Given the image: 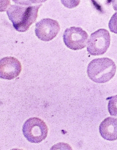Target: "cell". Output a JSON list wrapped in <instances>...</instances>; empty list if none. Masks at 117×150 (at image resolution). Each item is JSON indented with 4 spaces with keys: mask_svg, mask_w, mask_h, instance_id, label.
Wrapping results in <instances>:
<instances>
[{
    "mask_svg": "<svg viewBox=\"0 0 117 150\" xmlns=\"http://www.w3.org/2000/svg\"><path fill=\"white\" fill-rule=\"evenodd\" d=\"M41 6L42 4L27 6L13 5L8 8L6 13L16 30L26 32L36 21Z\"/></svg>",
    "mask_w": 117,
    "mask_h": 150,
    "instance_id": "1",
    "label": "cell"
},
{
    "mask_svg": "<svg viewBox=\"0 0 117 150\" xmlns=\"http://www.w3.org/2000/svg\"><path fill=\"white\" fill-rule=\"evenodd\" d=\"M116 71V64L112 59L108 57L93 60L87 69L88 77L97 83L108 82L114 77Z\"/></svg>",
    "mask_w": 117,
    "mask_h": 150,
    "instance_id": "2",
    "label": "cell"
},
{
    "mask_svg": "<svg viewBox=\"0 0 117 150\" xmlns=\"http://www.w3.org/2000/svg\"><path fill=\"white\" fill-rule=\"evenodd\" d=\"M22 132L25 137L30 142L39 143L47 137L48 128L40 118L31 117L23 125Z\"/></svg>",
    "mask_w": 117,
    "mask_h": 150,
    "instance_id": "3",
    "label": "cell"
},
{
    "mask_svg": "<svg viewBox=\"0 0 117 150\" xmlns=\"http://www.w3.org/2000/svg\"><path fill=\"white\" fill-rule=\"evenodd\" d=\"M111 36L107 30L100 29L91 34L88 41L87 51L92 56L103 55L107 51Z\"/></svg>",
    "mask_w": 117,
    "mask_h": 150,
    "instance_id": "4",
    "label": "cell"
},
{
    "mask_svg": "<svg viewBox=\"0 0 117 150\" xmlns=\"http://www.w3.org/2000/svg\"><path fill=\"white\" fill-rule=\"evenodd\" d=\"M88 35L84 30L78 27H71L64 31V42L65 46L71 50H81L88 43Z\"/></svg>",
    "mask_w": 117,
    "mask_h": 150,
    "instance_id": "5",
    "label": "cell"
},
{
    "mask_svg": "<svg viewBox=\"0 0 117 150\" xmlns=\"http://www.w3.org/2000/svg\"><path fill=\"white\" fill-rule=\"evenodd\" d=\"M60 30V26L56 20L44 18L37 23L35 25V33L40 40L49 41L57 36Z\"/></svg>",
    "mask_w": 117,
    "mask_h": 150,
    "instance_id": "6",
    "label": "cell"
},
{
    "mask_svg": "<svg viewBox=\"0 0 117 150\" xmlns=\"http://www.w3.org/2000/svg\"><path fill=\"white\" fill-rule=\"evenodd\" d=\"M22 69L18 59L13 57H4L0 61V77L6 80H12L18 77Z\"/></svg>",
    "mask_w": 117,
    "mask_h": 150,
    "instance_id": "7",
    "label": "cell"
},
{
    "mask_svg": "<svg viewBox=\"0 0 117 150\" xmlns=\"http://www.w3.org/2000/svg\"><path fill=\"white\" fill-rule=\"evenodd\" d=\"M99 132L105 139L114 141L117 139V118L106 117L99 126Z\"/></svg>",
    "mask_w": 117,
    "mask_h": 150,
    "instance_id": "8",
    "label": "cell"
},
{
    "mask_svg": "<svg viewBox=\"0 0 117 150\" xmlns=\"http://www.w3.org/2000/svg\"><path fill=\"white\" fill-rule=\"evenodd\" d=\"M108 110L109 113L113 116L117 117V95L108 98Z\"/></svg>",
    "mask_w": 117,
    "mask_h": 150,
    "instance_id": "9",
    "label": "cell"
},
{
    "mask_svg": "<svg viewBox=\"0 0 117 150\" xmlns=\"http://www.w3.org/2000/svg\"><path fill=\"white\" fill-rule=\"evenodd\" d=\"M109 29L111 32L117 34V12L113 14L109 23Z\"/></svg>",
    "mask_w": 117,
    "mask_h": 150,
    "instance_id": "10",
    "label": "cell"
},
{
    "mask_svg": "<svg viewBox=\"0 0 117 150\" xmlns=\"http://www.w3.org/2000/svg\"><path fill=\"white\" fill-rule=\"evenodd\" d=\"M61 3L66 8L72 9L76 8L80 3L81 0H60Z\"/></svg>",
    "mask_w": 117,
    "mask_h": 150,
    "instance_id": "11",
    "label": "cell"
},
{
    "mask_svg": "<svg viewBox=\"0 0 117 150\" xmlns=\"http://www.w3.org/2000/svg\"><path fill=\"white\" fill-rule=\"evenodd\" d=\"M12 1L13 2L19 5L25 6L32 5V4L31 3L29 0H12Z\"/></svg>",
    "mask_w": 117,
    "mask_h": 150,
    "instance_id": "12",
    "label": "cell"
},
{
    "mask_svg": "<svg viewBox=\"0 0 117 150\" xmlns=\"http://www.w3.org/2000/svg\"><path fill=\"white\" fill-rule=\"evenodd\" d=\"M10 0H1V12L5 11L9 5Z\"/></svg>",
    "mask_w": 117,
    "mask_h": 150,
    "instance_id": "13",
    "label": "cell"
},
{
    "mask_svg": "<svg viewBox=\"0 0 117 150\" xmlns=\"http://www.w3.org/2000/svg\"><path fill=\"white\" fill-rule=\"evenodd\" d=\"M47 0H29L31 3L33 4H39V3H43L46 2Z\"/></svg>",
    "mask_w": 117,
    "mask_h": 150,
    "instance_id": "14",
    "label": "cell"
},
{
    "mask_svg": "<svg viewBox=\"0 0 117 150\" xmlns=\"http://www.w3.org/2000/svg\"><path fill=\"white\" fill-rule=\"evenodd\" d=\"M113 7L115 11H117V0H113Z\"/></svg>",
    "mask_w": 117,
    "mask_h": 150,
    "instance_id": "15",
    "label": "cell"
}]
</instances>
